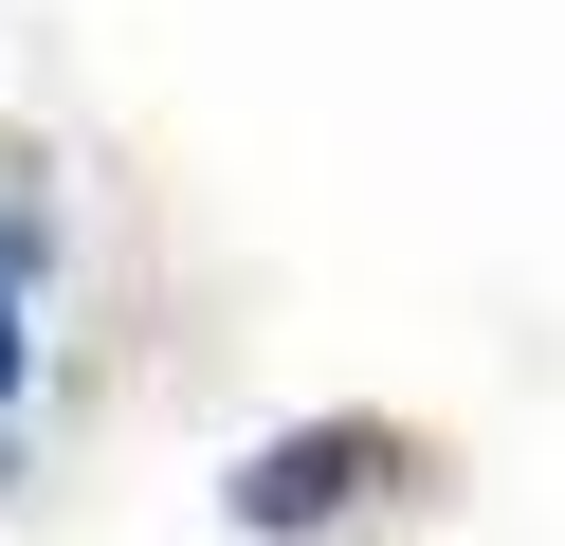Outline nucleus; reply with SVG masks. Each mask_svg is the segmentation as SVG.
Here are the masks:
<instances>
[{"label":"nucleus","instance_id":"nucleus-1","mask_svg":"<svg viewBox=\"0 0 565 546\" xmlns=\"http://www.w3.org/2000/svg\"><path fill=\"white\" fill-rule=\"evenodd\" d=\"M19 383H38V291H19V237H0V419H19Z\"/></svg>","mask_w":565,"mask_h":546}]
</instances>
